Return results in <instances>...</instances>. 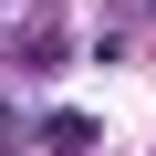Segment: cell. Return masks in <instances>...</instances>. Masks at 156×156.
Segmentation results:
<instances>
[{"label":"cell","mask_w":156,"mask_h":156,"mask_svg":"<svg viewBox=\"0 0 156 156\" xmlns=\"http://www.w3.org/2000/svg\"><path fill=\"white\" fill-rule=\"evenodd\" d=\"M0 135H11V104H0Z\"/></svg>","instance_id":"obj_1"}]
</instances>
